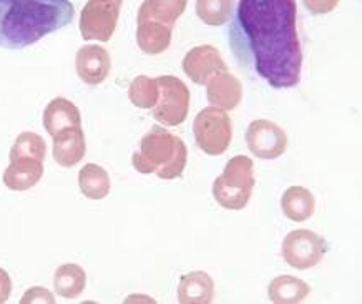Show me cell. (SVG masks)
I'll return each instance as SVG.
<instances>
[{
  "mask_svg": "<svg viewBox=\"0 0 362 304\" xmlns=\"http://www.w3.org/2000/svg\"><path fill=\"white\" fill-rule=\"evenodd\" d=\"M327 253V243L311 230H294L286 235L281 245V256L286 264L306 271L321 263Z\"/></svg>",
  "mask_w": 362,
  "mask_h": 304,
  "instance_id": "obj_7",
  "label": "cell"
},
{
  "mask_svg": "<svg viewBox=\"0 0 362 304\" xmlns=\"http://www.w3.org/2000/svg\"><path fill=\"white\" fill-rule=\"evenodd\" d=\"M193 133L197 145L203 153L220 156L226 153L233 139V123L230 115L218 107H208L194 118Z\"/></svg>",
  "mask_w": 362,
  "mask_h": 304,
  "instance_id": "obj_5",
  "label": "cell"
},
{
  "mask_svg": "<svg viewBox=\"0 0 362 304\" xmlns=\"http://www.w3.org/2000/svg\"><path fill=\"white\" fill-rule=\"evenodd\" d=\"M45 155H47V145L44 139L32 131L21 133L11 150V158L25 156V158H37L44 161Z\"/></svg>",
  "mask_w": 362,
  "mask_h": 304,
  "instance_id": "obj_25",
  "label": "cell"
},
{
  "mask_svg": "<svg viewBox=\"0 0 362 304\" xmlns=\"http://www.w3.org/2000/svg\"><path fill=\"white\" fill-rule=\"evenodd\" d=\"M158 82V100L151 108L156 122L165 127H178L187 120L189 112V88L175 75H161Z\"/></svg>",
  "mask_w": 362,
  "mask_h": 304,
  "instance_id": "obj_6",
  "label": "cell"
},
{
  "mask_svg": "<svg viewBox=\"0 0 362 304\" xmlns=\"http://www.w3.org/2000/svg\"><path fill=\"white\" fill-rule=\"evenodd\" d=\"M85 284L87 274L78 264H64L55 271L54 286L62 298H77L80 293H83Z\"/></svg>",
  "mask_w": 362,
  "mask_h": 304,
  "instance_id": "obj_22",
  "label": "cell"
},
{
  "mask_svg": "<svg viewBox=\"0 0 362 304\" xmlns=\"http://www.w3.org/2000/svg\"><path fill=\"white\" fill-rule=\"evenodd\" d=\"M44 127L55 136L57 133L71 127H82V117L78 108L66 98H55L47 105L44 112Z\"/></svg>",
  "mask_w": 362,
  "mask_h": 304,
  "instance_id": "obj_17",
  "label": "cell"
},
{
  "mask_svg": "<svg viewBox=\"0 0 362 304\" xmlns=\"http://www.w3.org/2000/svg\"><path fill=\"white\" fill-rule=\"evenodd\" d=\"M206 98L211 107H218L221 110L230 112L241 103L243 98V83L235 75L220 72L208 80L206 83Z\"/></svg>",
  "mask_w": 362,
  "mask_h": 304,
  "instance_id": "obj_12",
  "label": "cell"
},
{
  "mask_svg": "<svg viewBox=\"0 0 362 304\" xmlns=\"http://www.w3.org/2000/svg\"><path fill=\"white\" fill-rule=\"evenodd\" d=\"M311 293V286L303 279L291 274H281L274 278L268 286L269 301L276 304H296L303 303Z\"/></svg>",
  "mask_w": 362,
  "mask_h": 304,
  "instance_id": "obj_20",
  "label": "cell"
},
{
  "mask_svg": "<svg viewBox=\"0 0 362 304\" xmlns=\"http://www.w3.org/2000/svg\"><path fill=\"white\" fill-rule=\"evenodd\" d=\"M52 139H54V158L64 168L75 166L85 156L87 145H85L82 127L65 128Z\"/></svg>",
  "mask_w": 362,
  "mask_h": 304,
  "instance_id": "obj_14",
  "label": "cell"
},
{
  "mask_svg": "<svg viewBox=\"0 0 362 304\" xmlns=\"http://www.w3.org/2000/svg\"><path fill=\"white\" fill-rule=\"evenodd\" d=\"M136 44L146 55H160L171 44V27L160 22H136Z\"/></svg>",
  "mask_w": 362,
  "mask_h": 304,
  "instance_id": "obj_18",
  "label": "cell"
},
{
  "mask_svg": "<svg viewBox=\"0 0 362 304\" xmlns=\"http://www.w3.org/2000/svg\"><path fill=\"white\" fill-rule=\"evenodd\" d=\"M281 210L294 223L308 221L316 210V198L304 187H289L281 197Z\"/></svg>",
  "mask_w": 362,
  "mask_h": 304,
  "instance_id": "obj_16",
  "label": "cell"
},
{
  "mask_svg": "<svg viewBox=\"0 0 362 304\" xmlns=\"http://www.w3.org/2000/svg\"><path fill=\"white\" fill-rule=\"evenodd\" d=\"M197 16L209 27H221L233 18L235 0H197Z\"/></svg>",
  "mask_w": 362,
  "mask_h": 304,
  "instance_id": "obj_23",
  "label": "cell"
},
{
  "mask_svg": "<svg viewBox=\"0 0 362 304\" xmlns=\"http://www.w3.org/2000/svg\"><path fill=\"white\" fill-rule=\"evenodd\" d=\"M183 72L197 85H206L209 78L220 72H226L228 65L223 60L220 50L213 45H198L185 55Z\"/></svg>",
  "mask_w": 362,
  "mask_h": 304,
  "instance_id": "obj_10",
  "label": "cell"
},
{
  "mask_svg": "<svg viewBox=\"0 0 362 304\" xmlns=\"http://www.w3.org/2000/svg\"><path fill=\"white\" fill-rule=\"evenodd\" d=\"M214 299V281L208 273L183 274L178 284V301L183 304H209Z\"/></svg>",
  "mask_w": 362,
  "mask_h": 304,
  "instance_id": "obj_15",
  "label": "cell"
},
{
  "mask_svg": "<svg viewBox=\"0 0 362 304\" xmlns=\"http://www.w3.org/2000/svg\"><path fill=\"white\" fill-rule=\"evenodd\" d=\"M44 175V161L37 158H11V165L4 173V183L13 192H25L35 187Z\"/></svg>",
  "mask_w": 362,
  "mask_h": 304,
  "instance_id": "obj_13",
  "label": "cell"
},
{
  "mask_svg": "<svg viewBox=\"0 0 362 304\" xmlns=\"http://www.w3.org/2000/svg\"><path fill=\"white\" fill-rule=\"evenodd\" d=\"M112 69L110 54L100 45H85L75 57V70L83 83L100 85L107 80Z\"/></svg>",
  "mask_w": 362,
  "mask_h": 304,
  "instance_id": "obj_11",
  "label": "cell"
},
{
  "mask_svg": "<svg viewBox=\"0 0 362 304\" xmlns=\"http://www.w3.org/2000/svg\"><path fill=\"white\" fill-rule=\"evenodd\" d=\"M341 0H303L304 7L308 8L313 16H326L331 13L339 6Z\"/></svg>",
  "mask_w": 362,
  "mask_h": 304,
  "instance_id": "obj_26",
  "label": "cell"
},
{
  "mask_svg": "<svg viewBox=\"0 0 362 304\" xmlns=\"http://www.w3.org/2000/svg\"><path fill=\"white\" fill-rule=\"evenodd\" d=\"M55 298L52 296L49 289L45 288H32L25 293L21 303H54Z\"/></svg>",
  "mask_w": 362,
  "mask_h": 304,
  "instance_id": "obj_27",
  "label": "cell"
},
{
  "mask_svg": "<svg viewBox=\"0 0 362 304\" xmlns=\"http://www.w3.org/2000/svg\"><path fill=\"white\" fill-rule=\"evenodd\" d=\"M78 187L88 199H103L110 193V177L102 166L88 163L80 170Z\"/></svg>",
  "mask_w": 362,
  "mask_h": 304,
  "instance_id": "obj_21",
  "label": "cell"
},
{
  "mask_svg": "<svg viewBox=\"0 0 362 304\" xmlns=\"http://www.w3.org/2000/svg\"><path fill=\"white\" fill-rule=\"evenodd\" d=\"M188 148L180 136L163 127H153L140 140L132 156L133 168L141 175H156L161 180H176L185 172Z\"/></svg>",
  "mask_w": 362,
  "mask_h": 304,
  "instance_id": "obj_3",
  "label": "cell"
},
{
  "mask_svg": "<svg viewBox=\"0 0 362 304\" xmlns=\"http://www.w3.org/2000/svg\"><path fill=\"white\" fill-rule=\"evenodd\" d=\"M246 145L256 158L276 160L288 150V135L274 122L252 120L246 130Z\"/></svg>",
  "mask_w": 362,
  "mask_h": 304,
  "instance_id": "obj_9",
  "label": "cell"
},
{
  "mask_svg": "<svg viewBox=\"0 0 362 304\" xmlns=\"http://www.w3.org/2000/svg\"><path fill=\"white\" fill-rule=\"evenodd\" d=\"M188 0H145L138 8L136 22H160L173 27L183 16Z\"/></svg>",
  "mask_w": 362,
  "mask_h": 304,
  "instance_id": "obj_19",
  "label": "cell"
},
{
  "mask_svg": "<svg viewBox=\"0 0 362 304\" xmlns=\"http://www.w3.org/2000/svg\"><path fill=\"white\" fill-rule=\"evenodd\" d=\"M128 98L133 105L143 110H151L158 100V82L156 78H150L146 75H138L133 78L128 88Z\"/></svg>",
  "mask_w": 362,
  "mask_h": 304,
  "instance_id": "obj_24",
  "label": "cell"
},
{
  "mask_svg": "<svg viewBox=\"0 0 362 304\" xmlns=\"http://www.w3.org/2000/svg\"><path fill=\"white\" fill-rule=\"evenodd\" d=\"M255 163L245 155L233 156L223 170V173L214 180L213 197L225 210H245L250 203L255 189Z\"/></svg>",
  "mask_w": 362,
  "mask_h": 304,
  "instance_id": "obj_4",
  "label": "cell"
},
{
  "mask_svg": "<svg viewBox=\"0 0 362 304\" xmlns=\"http://www.w3.org/2000/svg\"><path fill=\"white\" fill-rule=\"evenodd\" d=\"M70 0H0V47L21 50L69 25Z\"/></svg>",
  "mask_w": 362,
  "mask_h": 304,
  "instance_id": "obj_2",
  "label": "cell"
},
{
  "mask_svg": "<svg viewBox=\"0 0 362 304\" xmlns=\"http://www.w3.org/2000/svg\"><path fill=\"white\" fill-rule=\"evenodd\" d=\"M11 291H12L11 278H8V274L0 268V303L7 301L8 296H11Z\"/></svg>",
  "mask_w": 362,
  "mask_h": 304,
  "instance_id": "obj_28",
  "label": "cell"
},
{
  "mask_svg": "<svg viewBox=\"0 0 362 304\" xmlns=\"http://www.w3.org/2000/svg\"><path fill=\"white\" fill-rule=\"evenodd\" d=\"M123 0H88L80 13V33L85 40L108 42L115 33Z\"/></svg>",
  "mask_w": 362,
  "mask_h": 304,
  "instance_id": "obj_8",
  "label": "cell"
},
{
  "mask_svg": "<svg viewBox=\"0 0 362 304\" xmlns=\"http://www.w3.org/2000/svg\"><path fill=\"white\" fill-rule=\"evenodd\" d=\"M230 28V47L245 72L273 88L301 80L303 49L296 0H240Z\"/></svg>",
  "mask_w": 362,
  "mask_h": 304,
  "instance_id": "obj_1",
  "label": "cell"
}]
</instances>
